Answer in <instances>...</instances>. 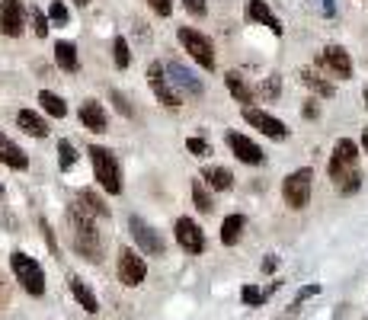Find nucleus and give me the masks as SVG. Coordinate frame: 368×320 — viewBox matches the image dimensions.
Instances as JSON below:
<instances>
[{"label": "nucleus", "instance_id": "16", "mask_svg": "<svg viewBox=\"0 0 368 320\" xmlns=\"http://www.w3.org/2000/svg\"><path fill=\"white\" fill-rule=\"evenodd\" d=\"M77 116H80V125L90 128V132H96V135L109 128V116H106V109H103L96 99H83Z\"/></svg>", "mask_w": 368, "mask_h": 320}, {"label": "nucleus", "instance_id": "4", "mask_svg": "<svg viewBox=\"0 0 368 320\" xmlns=\"http://www.w3.org/2000/svg\"><path fill=\"white\" fill-rule=\"evenodd\" d=\"M358 170V145L352 138H339L333 145V154H330V164H327V173L333 183H343L346 176H352Z\"/></svg>", "mask_w": 368, "mask_h": 320}, {"label": "nucleus", "instance_id": "20", "mask_svg": "<svg viewBox=\"0 0 368 320\" xmlns=\"http://www.w3.org/2000/svg\"><path fill=\"white\" fill-rule=\"evenodd\" d=\"M16 125L32 138H49V132H51L49 122H45L39 112H32V109H20V112H16Z\"/></svg>", "mask_w": 368, "mask_h": 320}, {"label": "nucleus", "instance_id": "1", "mask_svg": "<svg viewBox=\"0 0 368 320\" xmlns=\"http://www.w3.org/2000/svg\"><path fill=\"white\" fill-rule=\"evenodd\" d=\"M68 227H70V247L77 256H83L87 262H103V237L96 231V224L87 212H80L77 205H68Z\"/></svg>", "mask_w": 368, "mask_h": 320}, {"label": "nucleus", "instance_id": "10", "mask_svg": "<svg viewBox=\"0 0 368 320\" xmlns=\"http://www.w3.org/2000/svg\"><path fill=\"white\" fill-rule=\"evenodd\" d=\"M148 84H150V90H154V97L160 99V106H167V109L179 106V93H176V87L170 84L167 68H163L160 61H150L148 64Z\"/></svg>", "mask_w": 368, "mask_h": 320}, {"label": "nucleus", "instance_id": "14", "mask_svg": "<svg viewBox=\"0 0 368 320\" xmlns=\"http://www.w3.org/2000/svg\"><path fill=\"white\" fill-rule=\"evenodd\" d=\"M173 234H176V243L186 253H202L205 250V234H202V227L192 221V218H179L176 227H173Z\"/></svg>", "mask_w": 368, "mask_h": 320}, {"label": "nucleus", "instance_id": "32", "mask_svg": "<svg viewBox=\"0 0 368 320\" xmlns=\"http://www.w3.org/2000/svg\"><path fill=\"white\" fill-rule=\"evenodd\" d=\"M32 26H36V36H39V39H45L51 29V20L39 10V7H32Z\"/></svg>", "mask_w": 368, "mask_h": 320}, {"label": "nucleus", "instance_id": "37", "mask_svg": "<svg viewBox=\"0 0 368 320\" xmlns=\"http://www.w3.org/2000/svg\"><path fill=\"white\" fill-rule=\"evenodd\" d=\"M112 103H116V109H119L122 116H135V109H131V103H129V97L125 93H119V90H112Z\"/></svg>", "mask_w": 368, "mask_h": 320}, {"label": "nucleus", "instance_id": "38", "mask_svg": "<svg viewBox=\"0 0 368 320\" xmlns=\"http://www.w3.org/2000/svg\"><path fill=\"white\" fill-rule=\"evenodd\" d=\"M148 3L157 16H170V13H173V0H148Z\"/></svg>", "mask_w": 368, "mask_h": 320}, {"label": "nucleus", "instance_id": "28", "mask_svg": "<svg viewBox=\"0 0 368 320\" xmlns=\"http://www.w3.org/2000/svg\"><path fill=\"white\" fill-rule=\"evenodd\" d=\"M192 202H196V208L199 212H215V202H211V193H209V186H205V180H192Z\"/></svg>", "mask_w": 368, "mask_h": 320}, {"label": "nucleus", "instance_id": "29", "mask_svg": "<svg viewBox=\"0 0 368 320\" xmlns=\"http://www.w3.org/2000/svg\"><path fill=\"white\" fill-rule=\"evenodd\" d=\"M112 61H116V68H129L131 64V51H129V42L122 39V36H116L112 39Z\"/></svg>", "mask_w": 368, "mask_h": 320}, {"label": "nucleus", "instance_id": "46", "mask_svg": "<svg viewBox=\"0 0 368 320\" xmlns=\"http://www.w3.org/2000/svg\"><path fill=\"white\" fill-rule=\"evenodd\" d=\"M362 147H365V154H368V128L362 132Z\"/></svg>", "mask_w": 368, "mask_h": 320}, {"label": "nucleus", "instance_id": "18", "mask_svg": "<svg viewBox=\"0 0 368 320\" xmlns=\"http://www.w3.org/2000/svg\"><path fill=\"white\" fill-rule=\"evenodd\" d=\"M68 288H70V295H74V301H77V304L87 310V314H96V310H100V301H96L93 288H90V285L80 279V275H68Z\"/></svg>", "mask_w": 368, "mask_h": 320}, {"label": "nucleus", "instance_id": "47", "mask_svg": "<svg viewBox=\"0 0 368 320\" xmlns=\"http://www.w3.org/2000/svg\"><path fill=\"white\" fill-rule=\"evenodd\" d=\"M74 3H77V7H90V0H74Z\"/></svg>", "mask_w": 368, "mask_h": 320}, {"label": "nucleus", "instance_id": "49", "mask_svg": "<svg viewBox=\"0 0 368 320\" xmlns=\"http://www.w3.org/2000/svg\"><path fill=\"white\" fill-rule=\"evenodd\" d=\"M0 199H3V186H0Z\"/></svg>", "mask_w": 368, "mask_h": 320}, {"label": "nucleus", "instance_id": "36", "mask_svg": "<svg viewBox=\"0 0 368 320\" xmlns=\"http://www.w3.org/2000/svg\"><path fill=\"white\" fill-rule=\"evenodd\" d=\"M358 186H362V173H352V176H346V180H343V183H339V193L343 195H352V193H358Z\"/></svg>", "mask_w": 368, "mask_h": 320}, {"label": "nucleus", "instance_id": "25", "mask_svg": "<svg viewBox=\"0 0 368 320\" xmlns=\"http://www.w3.org/2000/svg\"><path fill=\"white\" fill-rule=\"evenodd\" d=\"M298 77H301V84H304L308 90H314L317 97H333V84H330L324 74H317L314 68H301Z\"/></svg>", "mask_w": 368, "mask_h": 320}, {"label": "nucleus", "instance_id": "26", "mask_svg": "<svg viewBox=\"0 0 368 320\" xmlns=\"http://www.w3.org/2000/svg\"><path fill=\"white\" fill-rule=\"evenodd\" d=\"M55 64H58L64 74H74L77 71V49L70 42H58L55 45Z\"/></svg>", "mask_w": 368, "mask_h": 320}, {"label": "nucleus", "instance_id": "19", "mask_svg": "<svg viewBox=\"0 0 368 320\" xmlns=\"http://www.w3.org/2000/svg\"><path fill=\"white\" fill-rule=\"evenodd\" d=\"M0 164H7L10 170H26L29 167V157H26V151H23L20 145H13L10 138L0 132Z\"/></svg>", "mask_w": 368, "mask_h": 320}, {"label": "nucleus", "instance_id": "39", "mask_svg": "<svg viewBox=\"0 0 368 320\" xmlns=\"http://www.w3.org/2000/svg\"><path fill=\"white\" fill-rule=\"evenodd\" d=\"M183 7H186L192 16H205V10H209V7H205V0H183Z\"/></svg>", "mask_w": 368, "mask_h": 320}, {"label": "nucleus", "instance_id": "33", "mask_svg": "<svg viewBox=\"0 0 368 320\" xmlns=\"http://www.w3.org/2000/svg\"><path fill=\"white\" fill-rule=\"evenodd\" d=\"M186 151H189L192 157H209L211 154V145L205 141V138H189V141H186Z\"/></svg>", "mask_w": 368, "mask_h": 320}, {"label": "nucleus", "instance_id": "43", "mask_svg": "<svg viewBox=\"0 0 368 320\" xmlns=\"http://www.w3.org/2000/svg\"><path fill=\"white\" fill-rule=\"evenodd\" d=\"M301 112H304V119H317V116H320V109H317V103H314V99H308Z\"/></svg>", "mask_w": 368, "mask_h": 320}, {"label": "nucleus", "instance_id": "5", "mask_svg": "<svg viewBox=\"0 0 368 320\" xmlns=\"http://www.w3.org/2000/svg\"><path fill=\"white\" fill-rule=\"evenodd\" d=\"M311 183H314V170L311 167H301L295 173H289L282 180V199L289 208L301 212V208H308L311 202Z\"/></svg>", "mask_w": 368, "mask_h": 320}, {"label": "nucleus", "instance_id": "12", "mask_svg": "<svg viewBox=\"0 0 368 320\" xmlns=\"http://www.w3.org/2000/svg\"><path fill=\"white\" fill-rule=\"evenodd\" d=\"M320 64L339 80H349L352 77V58H349V51L343 45H327V49L320 51Z\"/></svg>", "mask_w": 368, "mask_h": 320}, {"label": "nucleus", "instance_id": "27", "mask_svg": "<svg viewBox=\"0 0 368 320\" xmlns=\"http://www.w3.org/2000/svg\"><path fill=\"white\" fill-rule=\"evenodd\" d=\"M39 103H42V109H45L49 116H55V119H64V116H68V103H64L58 93H51V90H42V93H39Z\"/></svg>", "mask_w": 368, "mask_h": 320}, {"label": "nucleus", "instance_id": "2", "mask_svg": "<svg viewBox=\"0 0 368 320\" xmlns=\"http://www.w3.org/2000/svg\"><path fill=\"white\" fill-rule=\"evenodd\" d=\"M87 154H90V164H93V173H96V183H100L109 195H119L122 193L119 157L112 154L109 147H103V145H90Z\"/></svg>", "mask_w": 368, "mask_h": 320}, {"label": "nucleus", "instance_id": "6", "mask_svg": "<svg viewBox=\"0 0 368 320\" xmlns=\"http://www.w3.org/2000/svg\"><path fill=\"white\" fill-rule=\"evenodd\" d=\"M179 45L189 51L192 61H199V68L215 71V45H211L209 36H202L192 26H179Z\"/></svg>", "mask_w": 368, "mask_h": 320}, {"label": "nucleus", "instance_id": "15", "mask_svg": "<svg viewBox=\"0 0 368 320\" xmlns=\"http://www.w3.org/2000/svg\"><path fill=\"white\" fill-rule=\"evenodd\" d=\"M228 147H231V154L237 157L240 164H250V167L263 164V147H259L257 141H250L247 135H237V132H231V135H228Z\"/></svg>", "mask_w": 368, "mask_h": 320}, {"label": "nucleus", "instance_id": "31", "mask_svg": "<svg viewBox=\"0 0 368 320\" xmlns=\"http://www.w3.org/2000/svg\"><path fill=\"white\" fill-rule=\"evenodd\" d=\"M240 301L250 304V308H259V304L266 301V291H259L257 285H244V288H240Z\"/></svg>", "mask_w": 368, "mask_h": 320}, {"label": "nucleus", "instance_id": "3", "mask_svg": "<svg viewBox=\"0 0 368 320\" xmlns=\"http://www.w3.org/2000/svg\"><path fill=\"white\" fill-rule=\"evenodd\" d=\"M10 269L32 298H42L45 295V272H42V266L32 260L29 253H20V250L10 253Z\"/></svg>", "mask_w": 368, "mask_h": 320}, {"label": "nucleus", "instance_id": "41", "mask_svg": "<svg viewBox=\"0 0 368 320\" xmlns=\"http://www.w3.org/2000/svg\"><path fill=\"white\" fill-rule=\"evenodd\" d=\"M42 237H45V243H49V250L58 256V243H55V234H51V227L45 221H42Z\"/></svg>", "mask_w": 368, "mask_h": 320}, {"label": "nucleus", "instance_id": "7", "mask_svg": "<svg viewBox=\"0 0 368 320\" xmlns=\"http://www.w3.org/2000/svg\"><path fill=\"white\" fill-rule=\"evenodd\" d=\"M148 275V262L141 256L138 250H131V247H122L119 250V282L125 288H138L141 282Z\"/></svg>", "mask_w": 368, "mask_h": 320}, {"label": "nucleus", "instance_id": "13", "mask_svg": "<svg viewBox=\"0 0 368 320\" xmlns=\"http://www.w3.org/2000/svg\"><path fill=\"white\" fill-rule=\"evenodd\" d=\"M163 68H167V77H170V84H173V87H179L183 93H189V97H202V90H205V87H202V80L196 77V74H192L183 61H167Z\"/></svg>", "mask_w": 368, "mask_h": 320}, {"label": "nucleus", "instance_id": "44", "mask_svg": "<svg viewBox=\"0 0 368 320\" xmlns=\"http://www.w3.org/2000/svg\"><path fill=\"white\" fill-rule=\"evenodd\" d=\"M320 13L324 16H337V3L333 0H320Z\"/></svg>", "mask_w": 368, "mask_h": 320}, {"label": "nucleus", "instance_id": "21", "mask_svg": "<svg viewBox=\"0 0 368 320\" xmlns=\"http://www.w3.org/2000/svg\"><path fill=\"white\" fill-rule=\"evenodd\" d=\"M74 205H77L80 212H87L90 218H106V214H109V205L103 202V199L93 193V189H80L77 202H74Z\"/></svg>", "mask_w": 368, "mask_h": 320}, {"label": "nucleus", "instance_id": "30", "mask_svg": "<svg viewBox=\"0 0 368 320\" xmlns=\"http://www.w3.org/2000/svg\"><path fill=\"white\" fill-rule=\"evenodd\" d=\"M74 164H77V151H74V145H70L68 138H61L58 141V167L61 170H70Z\"/></svg>", "mask_w": 368, "mask_h": 320}, {"label": "nucleus", "instance_id": "9", "mask_svg": "<svg viewBox=\"0 0 368 320\" xmlns=\"http://www.w3.org/2000/svg\"><path fill=\"white\" fill-rule=\"evenodd\" d=\"M244 122H247L250 128H257V132H263L266 138H276V141H282V138H289V125H285L282 119L269 116L266 109L244 106Z\"/></svg>", "mask_w": 368, "mask_h": 320}, {"label": "nucleus", "instance_id": "48", "mask_svg": "<svg viewBox=\"0 0 368 320\" xmlns=\"http://www.w3.org/2000/svg\"><path fill=\"white\" fill-rule=\"evenodd\" d=\"M365 106H368V90H365Z\"/></svg>", "mask_w": 368, "mask_h": 320}, {"label": "nucleus", "instance_id": "45", "mask_svg": "<svg viewBox=\"0 0 368 320\" xmlns=\"http://www.w3.org/2000/svg\"><path fill=\"white\" fill-rule=\"evenodd\" d=\"M7 301H10V288H7V282L0 275V308H7Z\"/></svg>", "mask_w": 368, "mask_h": 320}, {"label": "nucleus", "instance_id": "35", "mask_svg": "<svg viewBox=\"0 0 368 320\" xmlns=\"http://www.w3.org/2000/svg\"><path fill=\"white\" fill-rule=\"evenodd\" d=\"M279 90H282V80L276 77V74H272V77L263 80V87H259V93H263L266 99H276V97H279Z\"/></svg>", "mask_w": 368, "mask_h": 320}, {"label": "nucleus", "instance_id": "17", "mask_svg": "<svg viewBox=\"0 0 368 320\" xmlns=\"http://www.w3.org/2000/svg\"><path fill=\"white\" fill-rule=\"evenodd\" d=\"M247 20L263 23L269 32L282 36V23H279V16H276V13L266 7V0H247Z\"/></svg>", "mask_w": 368, "mask_h": 320}, {"label": "nucleus", "instance_id": "8", "mask_svg": "<svg viewBox=\"0 0 368 320\" xmlns=\"http://www.w3.org/2000/svg\"><path fill=\"white\" fill-rule=\"evenodd\" d=\"M129 227H131V237H135V243H138L141 253H148V256H163V253H167V243H163V237H160V234L154 231V227H150L144 218L131 214Z\"/></svg>", "mask_w": 368, "mask_h": 320}, {"label": "nucleus", "instance_id": "42", "mask_svg": "<svg viewBox=\"0 0 368 320\" xmlns=\"http://www.w3.org/2000/svg\"><path fill=\"white\" fill-rule=\"evenodd\" d=\"M279 269V256H276V253H269L266 260H263V272H276Z\"/></svg>", "mask_w": 368, "mask_h": 320}, {"label": "nucleus", "instance_id": "23", "mask_svg": "<svg viewBox=\"0 0 368 320\" xmlns=\"http://www.w3.org/2000/svg\"><path fill=\"white\" fill-rule=\"evenodd\" d=\"M202 180H205V186L215 189V193H224V189L234 186V173H231L228 167H209V170H202Z\"/></svg>", "mask_w": 368, "mask_h": 320}, {"label": "nucleus", "instance_id": "40", "mask_svg": "<svg viewBox=\"0 0 368 320\" xmlns=\"http://www.w3.org/2000/svg\"><path fill=\"white\" fill-rule=\"evenodd\" d=\"M314 295H320V285H304V288L298 291V298H295V304H298V308H301V301L314 298Z\"/></svg>", "mask_w": 368, "mask_h": 320}, {"label": "nucleus", "instance_id": "11", "mask_svg": "<svg viewBox=\"0 0 368 320\" xmlns=\"http://www.w3.org/2000/svg\"><path fill=\"white\" fill-rule=\"evenodd\" d=\"M26 26V10H23V0H0V32L3 36H23Z\"/></svg>", "mask_w": 368, "mask_h": 320}, {"label": "nucleus", "instance_id": "34", "mask_svg": "<svg viewBox=\"0 0 368 320\" xmlns=\"http://www.w3.org/2000/svg\"><path fill=\"white\" fill-rule=\"evenodd\" d=\"M49 20H51V26H64V23H68V7H64L61 0H55L49 7Z\"/></svg>", "mask_w": 368, "mask_h": 320}, {"label": "nucleus", "instance_id": "24", "mask_svg": "<svg viewBox=\"0 0 368 320\" xmlns=\"http://www.w3.org/2000/svg\"><path fill=\"white\" fill-rule=\"evenodd\" d=\"M244 227H247V218H244V214H228V218L221 221V243H224V247H234V243L240 241Z\"/></svg>", "mask_w": 368, "mask_h": 320}, {"label": "nucleus", "instance_id": "22", "mask_svg": "<svg viewBox=\"0 0 368 320\" xmlns=\"http://www.w3.org/2000/svg\"><path fill=\"white\" fill-rule=\"evenodd\" d=\"M224 84H228L231 97L237 99V103H253V97H257V90L250 87L247 80H244V74H237V71H228L224 74Z\"/></svg>", "mask_w": 368, "mask_h": 320}]
</instances>
